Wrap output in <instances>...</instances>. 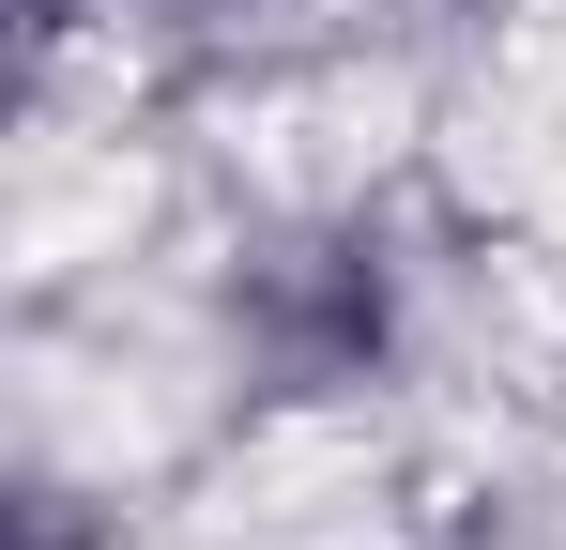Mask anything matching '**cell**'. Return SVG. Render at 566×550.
Returning <instances> with one entry per match:
<instances>
[{"mask_svg":"<svg viewBox=\"0 0 566 550\" xmlns=\"http://www.w3.org/2000/svg\"><path fill=\"white\" fill-rule=\"evenodd\" d=\"M429 261L382 199H276L214 261V367L245 413H368L413 367Z\"/></svg>","mask_w":566,"mask_h":550,"instance_id":"6da1fadb","label":"cell"},{"mask_svg":"<svg viewBox=\"0 0 566 550\" xmlns=\"http://www.w3.org/2000/svg\"><path fill=\"white\" fill-rule=\"evenodd\" d=\"M31 15V46L62 62V46H123V62H230V46H261L291 0H15Z\"/></svg>","mask_w":566,"mask_h":550,"instance_id":"7a4b0ae2","label":"cell"}]
</instances>
